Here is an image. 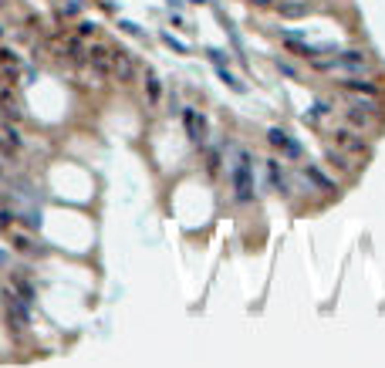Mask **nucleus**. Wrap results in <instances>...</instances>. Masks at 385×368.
<instances>
[{
  "instance_id": "6ab92c4d",
  "label": "nucleus",
  "mask_w": 385,
  "mask_h": 368,
  "mask_svg": "<svg viewBox=\"0 0 385 368\" xmlns=\"http://www.w3.org/2000/svg\"><path fill=\"white\" fill-rule=\"evenodd\" d=\"M10 243H14V250H17V253H27L31 247H34V240H31V236H24V233H14V236H10Z\"/></svg>"
},
{
  "instance_id": "f257e3e1",
  "label": "nucleus",
  "mask_w": 385,
  "mask_h": 368,
  "mask_svg": "<svg viewBox=\"0 0 385 368\" xmlns=\"http://www.w3.org/2000/svg\"><path fill=\"white\" fill-rule=\"evenodd\" d=\"M311 64L318 71H325V75H362V71L372 68V58L365 51L351 47V51H335L331 58H314Z\"/></svg>"
},
{
  "instance_id": "dca6fc26",
  "label": "nucleus",
  "mask_w": 385,
  "mask_h": 368,
  "mask_svg": "<svg viewBox=\"0 0 385 368\" xmlns=\"http://www.w3.org/2000/svg\"><path fill=\"white\" fill-rule=\"evenodd\" d=\"M145 98H149V105H159V98H162V85H159L155 71H145Z\"/></svg>"
},
{
  "instance_id": "393cba45",
  "label": "nucleus",
  "mask_w": 385,
  "mask_h": 368,
  "mask_svg": "<svg viewBox=\"0 0 385 368\" xmlns=\"http://www.w3.org/2000/svg\"><path fill=\"white\" fill-rule=\"evenodd\" d=\"M277 68H281V71H284V75H290V78H294V81H297V78H301V75H297V71H294V68H290V64H288V61H277Z\"/></svg>"
},
{
  "instance_id": "f03ea898",
  "label": "nucleus",
  "mask_w": 385,
  "mask_h": 368,
  "mask_svg": "<svg viewBox=\"0 0 385 368\" xmlns=\"http://www.w3.org/2000/svg\"><path fill=\"white\" fill-rule=\"evenodd\" d=\"M230 179H233L237 203H253V162H250V152H247V149L237 152V162L230 166Z\"/></svg>"
},
{
  "instance_id": "7ed1b4c3",
  "label": "nucleus",
  "mask_w": 385,
  "mask_h": 368,
  "mask_svg": "<svg viewBox=\"0 0 385 368\" xmlns=\"http://www.w3.org/2000/svg\"><path fill=\"white\" fill-rule=\"evenodd\" d=\"M3 311H7V321H10V328L14 331H20V328H27L31 324V301H24L10 284L3 287Z\"/></svg>"
},
{
  "instance_id": "ddd939ff",
  "label": "nucleus",
  "mask_w": 385,
  "mask_h": 368,
  "mask_svg": "<svg viewBox=\"0 0 385 368\" xmlns=\"http://www.w3.org/2000/svg\"><path fill=\"white\" fill-rule=\"evenodd\" d=\"M341 85V92H348V95H368V98H379V85L375 81H362V78H345V81H338Z\"/></svg>"
},
{
  "instance_id": "0eeeda50",
  "label": "nucleus",
  "mask_w": 385,
  "mask_h": 368,
  "mask_svg": "<svg viewBox=\"0 0 385 368\" xmlns=\"http://www.w3.org/2000/svg\"><path fill=\"white\" fill-rule=\"evenodd\" d=\"M345 118L351 122V125H358L362 132H372V129L382 122V112H368V108H358V105H348Z\"/></svg>"
},
{
  "instance_id": "f3484780",
  "label": "nucleus",
  "mask_w": 385,
  "mask_h": 368,
  "mask_svg": "<svg viewBox=\"0 0 385 368\" xmlns=\"http://www.w3.org/2000/svg\"><path fill=\"white\" fill-rule=\"evenodd\" d=\"M277 14H281V17H304V14H308V3H277Z\"/></svg>"
},
{
  "instance_id": "412c9836",
  "label": "nucleus",
  "mask_w": 385,
  "mask_h": 368,
  "mask_svg": "<svg viewBox=\"0 0 385 368\" xmlns=\"http://www.w3.org/2000/svg\"><path fill=\"white\" fill-rule=\"evenodd\" d=\"M20 152V145H14V142H10V138L3 136V132H0V155H7V159H14V155Z\"/></svg>"
},
{
  "instance_id": "423d86ee",
  "label": "nucleus",
  "mask_w": 385,
  "mask_h": 368,
  "mask_svg": "<svg viewBox=\"0 0 385 368\" xmlns=\"http://www.w3.org/2000/svg\"><path fill=\"white\" fill-rule=\"evenodd\" d=\"M301 176H304V183H308V189H321V193H338V183L325 173V169H318L314 162H304L301 166Z\"/></svg>"
},
{
  "instance_id": "5701e85b",
  "label": "nucleus",
  "mask_w": 385,
  "mask_h": 368,
  "mask_svg": "<svg viewBox=\"0 0 385 368\" xmlns=\"http://www.w3.org/2000/svg\"><path fill=\"white\" fill-rule=\"evenodd\" d=\"M92 34H95V24H92V20H81V24H78V38H92Z\"/></svg>"
},
{
  "instance_id": "9b49d317",
  "label": "nucleus",
  "mask_w": 385,
  "mask_h": 368,
  "mask_svg": "<svg viewBox=\"0 0 385 368\" xmlns=\"http://www.w3.org/2000/svg\"><path fill=\"white\" fill-rule=\"evenodd\" d=\"M112 75L118 81H132L135 78V61L129 51H112Z\"/></svg>"
},
{
  "instance_id": "bb28decb",
  "label": "nucleus",
  "mask_w": 385,
  "mask_h": 368,
  "mask_svg": "<svg viewBox=\"0 0 385 368\" xmlns=\"http://www.w3.org/2000/svg\"><path fill=\"white\" fill-rule=\"evenodd\" d=\"M0 34H3V27H0Z\"/></svg>"
},
{
  "instance_id": "4468645a",
  "label": "nucleus",
  "mask_w": 385,
  "mask_h": 368,
  "mask_svg": "<svg viewBox=\"0 0 385 368\" xmlns=\"http://www.w3.org/2000/svg\"><path fill=\"white\" fill-rule=\"evenodd\" d=\"M267 176H270V186L277 193H288V179H284V169H281L277 159H267Z\"/></svg>"
},
{
  "instance_id": "a211bd4d",
  "label": "nucleus",
  "mask_w": 385,
  "mask_h": 368,
  "mask_svg": "<svg viewBox=\"0 0 385 368\" xmlns=\"http://www.w3.org/2000/svg\"><path fill=\"white\" fill-rule=\"evenodd\" d=\"M10 287H14L24 301H34V287H31V280H24V277H10Z\"/></svg>"
},
{
  "instance_id": "6e6552de",
  "label": "nucleus",
  "mask_w": 385,
  "mask_h": 368,
  "mask_svg": "<svg viewBox=\"0 0 385 368\" xmlns=\"http://www.w3.org/2000/svg\"><path fill=\"white\" fill-rule=\"evenodd\" d=\"M0 115L10 118V122H20V118H24V101L17 98L14 88H0Z\"/></svg>"
},
{
  "instance_id": "1a4fd4ad",
  "label": "nucleus",
  "mask_w": 385,
  "mask_h": 368,
  "mask_svg": "<svg viewBox=\"0 0 385 368\" xmlns=\"http://www.w3.org/2000/svg\"><path fill=\"white\" fill-rule=\"evenodd\" d=\"M183 125H186V136H190V142H196V145H199V142L206 138V118L199 115L196 108H186V112H183Z\"/></svg>"
},
{
  "instance_id": "aec40b11",
  "label": "nucleus",
  "mask_w": 385,
  "mask_h": 368,
  "mask_svg": "<svg viewBox=\"0 0 385 368\" xmlns=\"http://www.w3.org/2000/svg\"><path fill=\"white\" fill-rule=\"evenodd\" d=\"M0 132H3V136L10 138V142H14V145H24V136H20L17 129H14V125H10V122H0Z\"/></svg>"
},
{
  "instance_id": "4be33fe9",
  "label": "nucleus",
  "mask_w": 385,
  "mask_h": 368,
  "mask_svg": "<svg viewBox=\"0 0 385 368\" xmlns=\"http://www.w3.org/2000/svg\"><path fill=\"white\" fill-rule=\"evenodd\" d=\"M220 78H223V81H227V85H230L233 92H247V88H243V81H237V78H233L230 71H223V68H220Z\"/></svg>"
},
{
  "instance_id": "39448f33",
  "label": "nucleus",
  "mask_w": 385,
  "mask_h": 368,
  "mask_svg": "<svg viewBox=\"0 0 385 368\" xmlns=\"http://www.w3.org/2000/svg\"><path fill=\"white\" fill-rule=\"evenodd\" d=\"M85 64L92 68V75H95V78H108V75H112V47H105V44H92V47L85 51Z\"/></svg>"
},
{
  "instance_id": "9d476101",
  "label": "nucleus",
  "mask_w": 385,
  "mask_h": 368,
  "mask_svg": "<svg viewBox=\"0 0 385 368\" xmlns=\"http://www.w3.org/2000/svg\"><path fill=\"white\" fill-rule=\"evenodd\" d=\"M267 138H270V145H274V149H281L288 159H301V145H297V142H294L284 129H270Z\"/></svg>"
},
{
  "instance_id": "f8f14e48",
  "label": "nucleus",
  "mask_w": 385,
  "mask_h": 368,
  "mask_svg": "<svg viewBox=\"0 0 385 368\" xmlns=\"http://www.w3.org/2000/svg\"><path fill=\"white\" fill-rule=\"evenodd\" d=\"M0 71L10 78V81L24 78V68H20V54L14 51V47H0Z\"/></svg>"
},
{
  "instance_id": "20e7f679",
  "label": "nucleus",
  "mask_w": 385,
  "mask_h": 368,
  "mask_svg": "<svg viewBox=\"0 0 385 368\" xmlns=\"http://www.w3.org/2000/svg\"><path fill=\"white\" fill-rule=\"evenodd\" d=\"M331 138H335V145L348 155H358V159H368V155H372V145H368L358 132H351V129H331Z\"/></svg>"
},
{
  "instance_id": "2eb2a0df",
  "label": "nucleus",
  "mask_w": 385,
  "mask_h": 368,
  "mask_svg": "<svg viewBox=\"0 0 385 368\" xmlns=\"http://www.w3.org/2000/svg\"><path fill=\"white\" fill-rule=\"evenodd\" d=\"M328 162H331V166H338V169H345V173H351V176L358 173V166H355L341 149H328Z\"/></svg>"
},
{
  "instance_id": "a878e982",
  "label": "nucleus",
  "mask_w": 385,
  "mask_h": 368,
  "mask_svg": "<svg viewBox=\"0 0 385 368\" xmlns=\"http://www.w3.org/2000/svg\"><path fill=\"white\" fill-rule=\"evenodd\" d=\"M253 7H270V3H274V0H250Z\"/></svg>"
},
{
  "instance_id": "b1692460",
  "label": "nucleus",
  "mask_w": 385,
  "mask_h": 368,
  "mask_svg": "<svg viewBox=\"0 0 385 368\" xmlns=\"http://www.w3.org/2000/svg\"><path fill=\"white\" fill-rule=\"evenodd\" d=\"M10 223H14V213H10V210H0V230H10Z\"/></svg>"
}]
</instances>
